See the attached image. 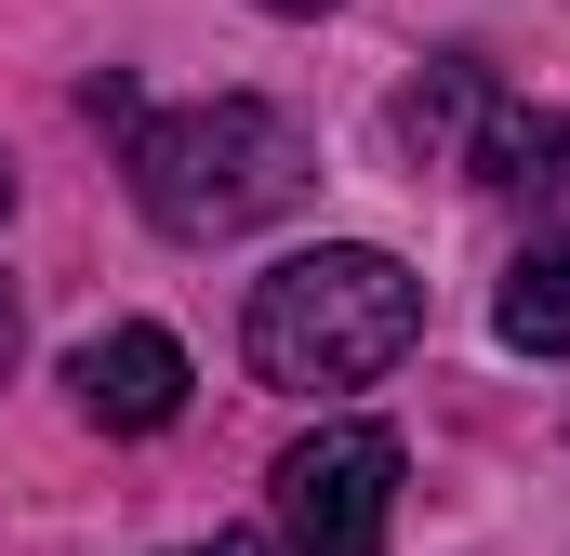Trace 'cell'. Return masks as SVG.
Here are the masks:
<instances>
[{
    "instance_id": "9",
    "label": "cell",
    "mask_w": 570,
    "mask_h": 556,
    "mask_svg": "<svg viewBox=\"0 0 570 556\" xmlns=\"http://www.w3.org/2000/svg\"><path fill=\"white\" fill-rule=\"evenodd\" d=\"M266 13H332V0H266Z\"/></svg>"
},
{
    "instance_id": "5",
    "label": "cell",
    "mask_w": 570,
    "mask_h": 556,
    "mask_svg": "<svg viewBox=\"0 0 570 556\" xmlns=\"http://www.w3.org/2000/svg\"><path fill=\"white\" fill-rule=\"evenodd\" d=\"M478 172L518 186V199H558L570 186V107H504V120L478 133Z\"/></svg>"
},
{
    "instance_id": "6",
    "label": "cell",
    "mask_w": 570,
    "mask_h": 556,
    "mask_svg": "<svg viewBox=\"0 0 570 556\" xmlns=\"http://www.w3.org/2000/svg\"><path fill=\"white\" fill-rule=\"evenodd\" d=\"M491 331L518 358H570V252H518L504 291H491Z\"/></svg>"
},
{
    "instance_id": "7",
    "label": "cell",
    "mask_w": 570,
    "mask_h": 556,
    "mask_svg": "<svg viewBox=\"0 0 570 556\" xmlns=\"http://www.w3.org/2000/svg\"><path fill=\"white\" fill-rule=\"evenodd\" d=\"M478 107H491V80H478V53H438L425 80L399 93V133H412V146H451L464 120H478Z\"/></svg>"
},
{
    "instance_id": "1",
    "label": "cell",
    "mask_w": 570,
    "mask_h": 556,
    "mask_svg": "<svg viewBox=\"0 0 570 556\" xmlns=\"http://www.w3.org/2000/svg\"><path fill=\"white\" fill-rule=\"evenodd\" d=\"M412 331H425V278L399 252H372V239H318V252L266 266L253 318H239V345H253V371L279 398H345V385L399 371Z\"/></svg>"
},
{
    "instance_id": "10",
    "label": "cell",
    "mask_w": 570,
    "mask_h": 556,
    "mask_svg": "<svg viewBox=\"0 0 570 556\" xmlns=\"http://www.w3.org/2000/svg\"><path fill=\"white\" fill-rule=\"evenodd\" d=\"M0 212H13V172H0Z\"/></svg>"
},
{
    "instance_id": "2",
    "label": "cell",
    "mask_w": 570,
    "mask_h": 556,
    "mask_svg": "<svg viewBox=\"0 0 570 556\" xmlns=\"http://www.w3.org/2000/svg\"><path fill=\"white\" fill-rule=\"evenodd\" d=\"M318 186V159L292 133V107L266 93H213V107H173V120H134V199L159 239H253L279 226L292 199Z\"/></svg>"
},
{
    "instance_id": "8",
    "label": "cell",
    "mask_w": 570,
    "mask_h": 556,
    "mask_svg": "<svg viewBox=\"0 0 570 556\" xmlns=\"http://www.w3.org/2000/svg\"><path fill=\"white\" fill-rule=\"evenodd\" d=\"M0 371H13V291H0Z\"/></svg>"
},
{
    "instance_id": "3",
    "label": "cell",
    "mask_w": 570,
    "mask_h": 556,
    "mask_svg": "<svg viewBox=\"0 0 570 556\" xmlns=\"http://www.w3.org/2000/svg\"><path fill=\"white\" fill-rule=\"evenodd\" d=\"M385 517H399V437L385 424H318L279 450L292 556H385Z\"/></svg>"
},
{
    "instance_id": "4",
    "label": "cell",
    "mask_w": 570,
    "mask_h": 556,
    "mask_svg": "<svg viewBox=\"0 0 570 556\" xmlns=\"http://www.w3.org/2000/svg\"><path fill=\"white\" fill-rule=\"evenodd\" d=\"M67 398H80V424H107V437H159V424L186 411V345L146 331V318H120V331H94L67 358Z\"/></svg>"
}]
</instances>
